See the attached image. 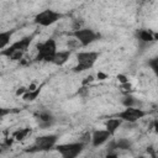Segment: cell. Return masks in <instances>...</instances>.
Returning <instances> with one entry per match:
<instances>
[{"label":"cell","mask_w":158,"mask_h":158,"mask_svg":"<svg viewBox=\"0 0 158 158\" xmlns=\"http://www.w3.org/2000/svg\"><path fill=\"white\" fill-rule=\"evenodd\" d=\"M32 40H33V35L25 36L21 40L14 42L12 44H10L6 48H4L2 51H0V54L9 58L10 60H20V59H22L23 54L27 52Z\"/></svg>","instance_id":"6da1fadb"},{"label":"cell","mask_w":158,"mask_h":158,"mask_svg":"<svg viewBox=\"0 0 158 158\" xmlns=\"http://www.w3.org/2000/svg\"><path fill=\"white\" fill-rule=\"evenodd\" d=\"M56 52H57V43L53 38H49V40L37 44V56L35 59L37 62L52 63V59H53Z\"/></svg>","instance_id":"7a4b0ae2"},{"label":"cell","mask_w":158,"mask_h":158,"mask_svg":"<svg viewBox=\"0 0 158 158\" xmlns=\"http://www.w3.org/2000/svg\"><path fill=\"white\" fill-rule=\"evenodd\" d=\"M58 136L57 135H44V136H40L35 139L33 144L31 147H28V149H26V152H44V151H49L52 148H54L56 143H57Z\"/></svg>","instance_id":"3957f363"},{"label":"cell","mask_w":158,"mask_h":158,"mask_svg":"<svg viewBox=\"0 0 158 158\" xmlns=\"http://www.w3.org/2000/svg\"><path fill=\"white\" fill-rule=\"evenodd\" d=\"M99 57V53L98 52H93V51H89V52H79L77 54V65L73 68L74 72H84L86 69H90L96 59Z\"/></svg>","instance_id":"277c9868"},{"label":"cell","mask_w":158,"mask_h":158,"mask_svg":"<svg viewBox=\"0 0 158 158\" xmlns=\"http://www.w3.org/2000/svg\"><path fill=\"white\" fill-rule=\"evenodd\" d=\"M84 143L78 141V142H72V143H62V144H56L54 149L63 157V158H75L78 157L81 151L84 149Z\"/></svg>","instance_id":"5b68a950"},{"label":"cell","mask_w":158,"mask_h":158,"mask_svg":"<svg viewBox=\"0 0 158 158\" xmlns=\"http://www.w3.org/2000/svg\"><path fill=\"white\" fill-rule=\"evenodd\" d=\"M70 35H72V36L75 38V41H77L78 43H80L83 47H86V46L91 44L94 41H96V40L99 38V35H98L95 31L90 30V28H77V30H74Z\"/></svg>","instance_id":"8992f818"},{"label":"cell","mask_w":158,"mask_h":158,"mask_svg":"<svg viewBox=\"0 0 158 158\" xmlns=\"http://www.w3.org/2000/svg\"><path fill=\"white\" fill-rule=\"evenodd\" d=\"M59 19H62V14H59L54 10L47 9V10H43L35 16V23L43 26V27H47V26L56 23Z\"/></svg>","instance_id":"52a82bcc"},{"label":"cell","mask_w":158,"mask_h":158,"mask_svg":"<svg viewBox=\"0 0 158 158\" xmlns=\"http://www.w3.org/2000/svg\"><path fill=\"white\" fill-rule=\"evenodd\" d=\"M147 115V111L142 110L141 107H126L123 111L118 112L116 115V117L121 118L122 121L130 122V123H135L138 120L143 118Z\"/></svg>","instance_id":"ba28073f"},{"label":"cell","mask_w":158,"mask_h":158,"mask_svg":"<svg viewBox=\"0 0 158 158\" xmlns=\"http://www.w3.org/2000/svg\"><path fill=\"white\" fill-rule=\"evenodd\" d=\"M111 136H112V135H111L106 128H105V130H95V131L91 133L90 141H91V144H93L94 147H99V146L104 144L105 142H107Z\"/></svg>","instance_id":"9c48e42d"},{"label":"cell","mask_w":158,"mask_h":158,"mask_svg":"<svg viewBox=\"0 0 158 158\" xmlns=\"http://www.w3.org/2000/svg\"><path fill=\"white\" fill-rule=\"evenodd\" d=\"M70 54H72V52L69 49L68 51H59V52L57 51L54 57H53V59H52V63L56 64V65H63L69 59Z\"/></svg>","instance_id":"30bf717a"},{"label":"cell","mask_w":158,"mask_h":158,"mask_svg":"<svg viewBox=\"0 0 158 158\" xmlns=\"http://www.w3.org/2000/svg\"><path fill=\"white\" fill-rule=\"evenodd\" d=\"M36 117H37V120H38L40 127H42V128L49 127V126L53 123V116H52L49 112L42 111V112L37 114V115H36Z\"/></svg>","instance_id":"8fae6325"},{"label":"cell","mask_w":158,"mask_h":158,"mask_svg":"<svg viewBox=\"0 0 158 158\" xmlns=\"http://www.w3.org/2000/svg\"><path fill=\"white\" fill-rule=\"evenodd\" d=\"M122 120L121 118H118V117H114V118H109L107 121H106V123H105V128L111 133V135H114L115 132H116V130L122 125Z\"/></svg>","instance_id":"7c38bea8"},{"label":"cell","mask_w":158,"mask_h":158,"mask_svg":"<svg viewBox=\"0 0 158 158\" xmlns=\"http://www.w3.org/2000/svg\"><path fill=\"white\" fill-rule=\"evenodd\" d=\"M137 37L139 38V41H142V42H153V41H156V35L152 32V31H149V30H139L138 32H137Z\"/></svg>","instance_id":"4fadbf2b"},{"label":"cell","mask_w":158,"mask_h":158,"mask_svg":"<svg viewBox=\"0 0 158 158\" xmlns=\"http://www.w3.org/2000/svg\"><path fill=\"white\" fill-rule=\"evenodd\" d=\"M14 31H4L0 32V51H2L4 48H6L10 44V40L12 37Z\"/></svg>","instance_id":"5bb4252c"},{"label":"cell","mask_w":158,"mask_h":158,"mask_svg":"<svg viewBox=\"0 0 158 158\" xmlns=\"http://www.w3.org/2000/svg\"><path fill=\"white\" fill-rule=\"evenodd\" d=\"M40 93H41V86H37V88H35L32 90L26 89V91L22 94V99L25 101H33L35 99H37Z\"/></svg>","instance_id":"9a60e30c"},{"label":"cell","mask_w":158,"mask_h":158,"mask_svg":"<svg viewBox=\"0 0 158 158\" xmlns=\"http://www.w3.org/2000/svg\"><path fill=\"white\" fill-rule=\"evenodd\" d=\"M30 133H31V128H28V127H26V128H20V130H17V131H15V132L12 133V137H14L16 141H22V139H25Z\"/></svg>","instance_id":"2e32d148"},{"label":"cell","mask_w":158,"mask_h":158,"mask_svg":"<svg viewBox=\"0 0 158 158\" xmlns=\"http://www.w3.org/2000/svg\"><path fill=\"white\" fill-rule=\"evenodd\" d=\"M122 104L125 107H138L137 105L139 104L138 100L131 95H126L123 99H122Z\"/></svg>","instance_id":"e0dca14e"},{"label":"cell","mask_w":158,"mask_h":158,"mask_svg":"<svg viewBox=\"0 0 158 158\" xmlns=\"http://www.w3.org/2000/svg\"><path fill=\"white\" fill-rule=\"evenodd\" d=\"M148 65H149V67H151V68L153 69V72H154V73H157V72H158V65H157V58H153L152 60H149V62H148Z\"/></svg>","instance_id":"ac0fdd59"},{"label":"cell","mask_w":158,"mask_h":158,"mask_svg":"<svg viewBox=\"0 0 158 158\" xmlns=\"http://www.w3.org/2000/svg\"><path fill=\"white\" fill-rule=\"evenodd\" d=\"M11 112H12V110H11V109L0 107V118H1V117H4V116H6V115H9V114H11Z\"/></svg>","instance_id":"d6986e66"},{"label":"cell","mask_w":158,"mask_h":158,"mask_svg":"<svg viewBox=\"0 0 158 158\" xmlns=\"http://www.w3.org/2000/svg\"><path fill=\"white\" fill-rule=\"evenodd\" d=\"M90 137H91V133H89V132H86L85 135H83V136H81V138H80L79 141H80V142H83V143L85 144V143H88V142L90 141Z\"/></svg>","instance_id":"ffe728a7"},{"label":"cell","mask_w":158,"mask_h":158,"mask_svg":"<svg viewBox=\"0 0 158 158\" xmlns=\"http://www.w3.org/2000/svg\"><path fill=\"white\" fill-rule=\"evenodd\" d=\"M98 78H106V75L102 74V73H99V74H98Z\"/></svg>","instance_id":"44dd1931"}]
</instances>
